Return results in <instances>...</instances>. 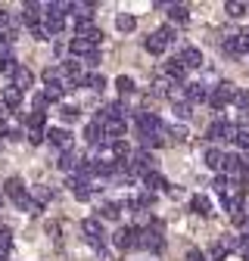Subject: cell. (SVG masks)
<instances>
[{
	"mask_svg": "<svg viewBox=\"0 0 249 261\" xmlns=\"http://www.w3.org/2000/svg\"><path fill=\"white\" fill-rule=\"evenodd\" d=\"M234 93H237V84H231V81H218L212 90H209V106L215 109V112H221L228 103H234Z\"/></svg>",
	"mask_w": 249,
	"mask_h": 261,
	"instance_id": "1",
	"label": "cell"
},
{
	"mask_svg": "<svg viewBox=\"0 0 249 261\" xmlns=\"http://www.w3.org/2000/svg\"><path fill=\"white\" fill-rule=\"evenodd\" d=\"M171 41H175V28H171V25H162V28H156L153 35L143 41V47H146L153 56H159V53H165V50H168V44H171Z\"/></svg>",
	"mask_w": 249,
	"mask_h": 261,
	"instance_id": "2",
	"label": "cell"
},
{
	"mask_svg": "<svg viewBox=\"0 0 249 261\" xmlns=\"http://www.w3.org/2000/svg\"><path fill=\"white\" fill-rule=\"evenodd\" d=\"M81 230L87 233V243H90L93 249H100V252H103L106 233H103V224H100V218H84V221H81Z\"/></svg>",
	"mask_w": 249,
	"mask_h": 261,
	"instance_id": "3",
	"label": "cell"
},
{
	"mask_svg": "<svg viewBox=\"0 0 249 261\" xmlns=\"http://www.w3.org/2000/svg\"><path fill=\"white\" fill-rule=\"evenodd\" d=\"M134 249H143V252H162V249H165V240H162L159 230H137Z\"/></svg>",
	"mask_w": 249,
	"mask_h": 261,
	"instance_id": "4",
	"label": "cell"
},
{
	"mask_svg": "<svg viewBox=\"0 0 249 261\" xmlns=\"http://www.w3.org/2000/svg\"><path fill=\"white\" fill-rule=\"evenodd\" d=\"M112 243H115V249L128 252V249H134V243H137V230H134V227H118V230L112 233Z\"/></svg>",
	"mask_w": 249,
	"mask_h": 261,
	"instance_id": "5",
	"label": "cell"
},
{
	"mask_svg": "<svg viewBox=\"0 0 249 261\" xmlns=\"http://www.w3.org/2000/svg\"><path fill=\"white\" fill-rule=\"evenodd\" d=\"M47 140H50L56 149H62V152L72 149V134H69L66 127H50V130H47Z\"/></svg>",
	"mask_w": 249,
	"mask_h": 261,
	"instance_id": "6",
	"label": "cell"
},
{
	"mask_svg": "<svg viewBox=\"0 0 249 261\" xmlns=\"http://www.w3.org/2000/svg\"><path fill=\"white\" fill-rule=\"evenodd\" d=\"M78 165H81V155H78L75 149L62 152V155H59V162H56V168H59V171H66V174H75V171H78Z\"/></svg>",
	"mask_w": 249,
	"mask_h": 261,
	"instance_id": "7",
	"label": "cell"
},
{
	"mask_svg": "<svg viewBox=\"0 0 249 261\" xmlns=\"http://www.w3.org/2000/svg\"><path fill=\"white\" fill-rule=\"evenodd\" d=\"M178 59H181L184 69H203V53H200L196 47H184Z\"/></svg>",
	"mask_w": 249,
	"mask_h": 261,
	"instance_id": "8",
	"label": "cell"
},
{
	"mask_svg": "<svg viewBox=\"0 0 249 261\" xmlns=\"http://www.w3.org/2000/svg\"><path fill=\"white\" fill-rule=\"evenodd\" d=\"M209 90H212V87H206L203 81L187 84V103H190V106H193V103H206V100H209Z\"/></svg>",
	"mask_w": 249,
	"mask_h": 261,
	"instance_id": "9",
	"label": "cell"
},
{
	"mask_svg": "<svg viewBox=\"0 0 249 261\" xmlns=\"http://www.w3.org/2000/svg\"><path fill=\"white\" fill-rule=\"evenodd\" d=\"M69 190H72V196L78 202H87L90 196H93V190H90V184H84V180H78L75 174H69Z\"/></svg>",
	"mask_w": 249,
	"mask_h": 261,
	"instance_id": "10",
	"label": "cell"
},
{
	"mask_svg": "<svg viewBox=\"0 0 249 261\" xmlns=\"http://www.w3.org/2000/svg\"><path fill=\"white\" fill-rule=\"evenodd\" d=\"M184 75H187V69H184V65H181V59H178V56L165 62V78H168V81L181 84V81H184Z\"/></svg>",
	"mask_w": 249,
	"mask_h": 261,
	"instance_id": "11",
	"label": "cell"
},
{
	"mask_svg": "<svg viewBox=\"0 0 249 261\" xmlns=\"http://www.w3.org/2000/svg\"><path fill=\"white\" fill-rule=\"evenodd\" d=\"M140 180H143V187H146L150 193H156V190H165V187H168V180H165L159 171H146Z\"/></svg>",
	"mask_w": 249,
	"mask_h": 261,
	"instance_id": "12",
	"label": "cell"
},
{
	"mask_svg": "<svg viewBox=\"0 0 249 261\" xmlns=\"http://www.w3.org/2000/svg\"><path fill=\"white\" fill-rule=\"evenodd\" d=\"M168 19L175 25H187V22H190V10H187L184 4H168Z\"/></svg>",
	"mask_w": 249,
	"mask_h": 261,
	"instance_id": "13",
	"label": "cell"
},
{
	"mask_svg": "<svg viewBox=\"0 0 249 261\" xmlns=\"http://www.w3.org/2000/svg\"><path fill=\"white\" fill-rule=\"evenodd\" d=\"M31 84H35V75H31V69H22V65H19V72L13 75V87L22 93V90H28Z\"/></svg>",
	"mask_w": 249,
	"mask_h": 261,
	"instance_id": "14",
	"label": "cell"
},
{
	"mask_svg": "<svg viewBox=\"0 0 249 261\" xmlns=\"http://www.w3.org/2000/svg\"><path fill=\"white\" fill-rule=\"evenodd\" d=\"M19 19H22L28 28H31V25H38V22H41V4H25Z\"/></svg>",
	"mask_w": 249,
	"mask_h": 261,
	"instance_id": "15",
	"label": "cell"
},
{
	"mask_svg": "<svg viewBox=\"0 0 249 261\" xmlns=\"http://www.w3.org/2000/svg\"><path fill=\"white\" fill-rule=\"evenodd\" d=\"M69 50H72V56H81V59H84V56H90V53L97 50V47H93V44H87L84 38H78V35H75V38L69 41Z\"/></svg>",
	"mask_w": 249,
	"mask_h": 261,
	"instance_id": "16",
	"label": "cell"
},
{
	"mask_svg": "<svg viewBox=\"0 0 249 261\" xmlns=\"http://www.w3.org/2000/svg\"><path fill=\"white\" fill-rule=\"evenodd\" d=\"M190 208H193L200 218H209V215H212V199H209V196H193V199H190Z\"/></svg>",
	"mask_w": 249,
	"mask_h": 261,
	"instance_id": "17",
	"label": "cell"
},
{
	"mask_svg": "<svg viewBox=\"0 0 249 261\" xmlns=\"http://www.w3.org/2000/svg\"><path fill=\"white\" fill-rule=\"evenodd\" d=\"M13 205H16V208H22V212H28V215H41V205L31 199L28 193H22L19 199H13Z\"/></svg>",
	"mask_w": 249,
	"mask_h": 261,
	"instance_id": "18",
	"label": "cell"
},
{
	"mask_svg": "<svg viewBox=\"0 0 249 261\" xmlns=\"http://www.w3.org/2000/svg\"><path fill=\"white\" fill-rule=\"evenodd\" d=\"M221 162H225V152L221 149H206V168H212V171H221Z\"/></svg>",
	"mask_w": 249,
	"mask_h": 261,
	"instance_id": "19",
	"label": "cell"
},
{
	"mask_svg": "<svg viewBox=\"0 0 249 261\" xmlns=\"http://www.w3.org/2000/svg\"><path fill=\"white\" fill-rule=\"evenodd\" d=\"M4 193L10 196V199H19V196L25 193V184H22V177H10V180L4 184Z\"/></svg>",
	"mask_w": 249,
	"mask_h": 261,
	"instance_id": "20",
	"label": "cell"
},
{
	"mask_svg": "<svg viewBox=\"0 0 249 261\" xmlns=\"http://www.w3.org/2000/svg\"><path fill=\"white\" fill-rule=\"evenodd\" d=\"M115 28L128 35V31H134V28H137V19H134L131 13H118V16H115Z\"/></svg>",
	"mask_w": 249,
	"mask_h": 261,
	"instance_id": "21",
	"label": "cell"
},
{
	"mask_svg": "<svg viewBox=\"0 0 249 261\" xmlns=\"http://www.w3.org/2000/svg\"><path fill=\"white\" fill-rule=\"evenodd\" d=\"M225 13H228L231 19H240V16L249 13V4H243V0H231V4H225Z\"/></svg>",
	"mask_w": 249,
	"mask_h": 261,
	"instance_id": "22",
	"label": "cell"
},
{
	"mask_svg": "<svg viewBox=\"0 0 249 261\" xmlns=\"http://www.w3.org/2000/svg\"><path fill=\"white\" fill-rule=\"evenodd\" d=\"M165 140H171V143H184V140H187V127H184V124H171V127H165Z\"/></svg>",
	"mask_w": 249,
	"mask_h": 261,
	"instance_id": "23",
	"label": "cell"
},
{
	"mask_svg": "<svg viewBox=\"0 0 249 261\" xmlns=\"http://www.w3.org/2000/svg\"><path fill=\"white\" fill-rule=\"evenodd\" d=\"M171 84H175V81H168L165 75H159V78H156V81H153V87H150V93H153V96H168V87H171Z\"/></svg>",
	"mask_w": 249,
	"mask_h": 261,
	"instance_id": "24",
	"label": "cell"
},
{
	"mask_svg": "<svg viewBox=\"0 0 249 261\" xmlns=\"http://www.w3.org/2000/svg\"><path fill=\"white\" fill-rule=\"evenodd\" d=\"M41 25L47 28V35L53 38V35H59V31L66 28V19H56V16H50V19H41Z\"/></svg>",
	"mask_w": 249,
	"mask_h": 261,
	"instance_id": "25",
	"label": "cell"
},
{
	"mask_svg": "<svg viewBox=\"0 0 249 261\" xmlns=\"http://www.w3.org/2000/svg\"><path fill=\"white\" fill-rule=\"evenodd\" d=\"M221 50H225V56H243V53H240V41H237V35H228V38L221 41Z\"/></svg>",
	"mask_w": 249,
	"mask_h": 261,
	"instance_id": "26",
	"label": "cell"
},
{
	"mask_svg": "<svg viewBox=\"0 0 249 261\" xmlns=\"http://www.w3.org/2000/svg\"><path fill=\"white\" fill-rule=\"evenodd\" d=\"M31 199H35V202L44 208V205L53 199V190H50V187H35V193H31Z\"/></svg>",
	"mask_w": 249,
	"mask_h": 261,
	"instance_id": "27",
	"label": "cell"
},
{
	"mask_svg": "<svg viewBox=\"0 0 249 261\" xmlns=\"http://www.w3.org/2000/svg\"><path fill=\"white\" fill-rule=\"evenodd\" d=\"M206 140H225V121H221V118L209 124V130H206Z\"/></svg>",
	"mask_w": 249,
	"mask_h": 261,
	"instance_id": "28",
	"label": "cell"
},
{
	"mask_svg": "<svg viewBox=\"0 0 249 261\" xmlns=\"http://www.w3.org/2000/svg\"><path fill=\"white\" fill-rule=\"evenodd\" d=\"M84 87H90V90H106V78L97 75V72H90V75H84Z\"/></svg>",
	"mask_w": 249,
	"mask_h": 261,
	"instance_id": "29",
	"label": "cell"
},
{
	"mask_svg": "<svg viewBox=\"0 0 249 261\" xmlns=\"http://www.w3.org/2000/svg\"><path fill=\"white\" fill-rule=\"evenodd\" d=\"M4 103H7V109H19V103H22V93H19L16 87H7V90H4Z\"/></svg>",
	"mask_w": 249,
	"mask_h": 261,
	"instance_id": "30",
	"label": "cell"
},
{
	"mask_svg": "<svg viewBox=\"0 0 249 261\" xmlns=\"http://www.w3.org/2000/svg\"><path fill=\"white\" fill-rule=\"evenodd\" d=\"M115 87H118V93H121V96H128V93H134V78L118 75V78H115Z\"/></svg>",
	"mask_w": 249,
	"mask_h": 261,
	"instance_id": "31",
	"label": "cell"
},
{
	"mask_svg": "<svg viewBox=\"0 0 249 261\" xmlns=\"http://www.w3.org/2000/svg\"><path fill=\"white\" fill-rule=\"evenodd\" d=\"M41 78H44V84H47V87H50V84H59V81H62L59 65H50V69H44V75H41Z\"/></svg>",
	"mask_w": 249,
	"mask_h": 261,
	"instance_id": "32",
	"label": "cell"
},
{
	"mask_svg": "<svg viewBox=\"0 0 249 261\" xmlns=\"http://www.w3.org/2000/svg\"><path fill=\"white\" fill-rule=\"evenodd\" d=\"M100 215H103L106 221H115V218L121 215V208H118V202H103V205H100Z\"/></svg>",
	"mask_w": 249,
	"mask_h": 261,
	"instance_id": "33",
	"label": "cell"
},
{
	"mask_svg": "<svg viewBox=\"0 0 249 261\" xmlns=\"http://www.w3.org/2000/svg\"><path fill=\"white\" fill-rule=\"evenodd\" d=\"M209 258H212V261H225V258H228V249L221 246V240L209 246Z\"/></svg>",
	"mask_w": 249,
	"mask_h": 261,
	"instance_id": "34",
	"label": "cell"
},
{
	"mask_svg": "<svg viewBox=\"0 0 249 261\" xmlns=\"http://www.w3.org/2000/svg\"><path fill=\"white\" fill-rule=\"evenodd\" d=\"M41 93L47 96V103H59V100H62V87H59V84H50V87H44Z\"/></svg>",
	"mask_w": 249,
	"mask_h": 261,
	"instance_id": "35",
	"label": "cell"
},
{
	"mask_svg": "<svg viewBox=\"0 0 249 261\" xmlns=\"http://www.w3.org/2000/svg\"><path fill=\"white\" fill-rule=\"evenodd\" d=\"M59 115H62V121H66V124H72V121H78L81 109H78V106H62V109H59Z\"/></svg>",
	"mask_w": 249,
	"mask_h": 261,
	"instance_id": "36",
	"label": "cell"
},
{
	"mask_svg": "<svg viewBox=\"0 0 249 261\" xmlns=\"http://www.w3.org/2000/svg\"><path fill=\"white\" fill-rule=\"evenodd\" d=\"M175 115H178L181 121H187V118L193 115V106H190V103H175Z\"/></svg>",
	"mask_w": 249,
	"mask_h": 261,
	"instance_id": "37",
	"label": "cell"
},
{
	"mask_svg": "<svg viewBox=\"0 0 249 261\" xmlns=\"http://www.w3.org/2000/svg\"><path fill=\"white\" fill-rule=\"evenodd\" d=\"M234 143H237V146H240L243 152H249V130H246V127H240V130H237V137H234Z\"/></svg>",
	"mask_w": 249,
	"mask_h": 261,
	"instance_id": "38",
	"label": "cell"
},
{
	"mask_svg": "<svg viewBox=\"0 0 249 261\" xmlns=\"http://www.w3.org/2000/svg\"><path fill=\"white\" fill-rule=\"evenodd\" d=\"M228 187H231V180H228V177H215V184H212V190L221 196V199L228 196Z\"/></svg>",
	"mask_w": 249,
	"mask_h": 261,
	"instance_id": "39",
	"label": "cell"
},
{
	"mask_svg": "<svg viewBox=\"0 0 249 261\" xmlns=\"http://www.w3.org/2000/svg\"><path fill=\"white\" fill-rule=\"evenodd\" d=\"M240 243H243V240H240V237H234V233H228V237L221 240V246H225L228 252H240Z\"/></svg>",
	"mask_w": 249,
	"mask_h": 261,
	"instance_id": "40",
	"label": "cell"
},
{
	"mask_svg": "<svg viewBox=\"0 0 249 261\" xmlns=\"http://www.w3.org/2000/svg\"><path fill=\"white\" fill-rule=\"evenodd\" d=\"M234 103H237V106H240V109H243V112H249V93H246V90H240V87H237V93H234Z\"/></svg>",
	"mask_w": 249,
	"mask_h": 261,
	"instance_id": "41",
	"label": "cell"
},
{
	"mask_svg": "<svg viewBox=\"0 0 249 261\" xmlns=\"http://www.w3.org/2000/svg\"><path fill=\"white\" fill-rule=\"evenodd\" d=\"M47 106H50V103H47V96L38 90V93H35V100H31V109H35V112H44Z\"/></svg>",
	"mask_w": 249,
	"mask_h": 261,
	"instance_id": "42",
	"label": "cell"
},
{
	"mask_svg": "<svg viewBox=\"0 0 249 261\" xmlns=\"http://www.w3.org/2000/svg\"><path fill=\"white\" fill-rule=\"evenodd\" d=\"M28 31H31V38H35V41H47V38H50V35H47V28H44L41 22H38V25H31Z\"/></svg>",
	"mask_w": 249,
	"mask_h": 261,
	"instance_id": "43",
	"label": "cell"
},
{
	"mask_svg": "<svg viewBox=\"0 0 249 261\" xmlns=\"http://www.w3.org/2000/svg\"><path fill=\"white\" fill-rule=\"evenodd\" d=\"M0 72H4L7 78H13V75L19 72V62H16V59H10V62H0Z\"/></svg>",
	"mask_w": 249,
	"mask_h": 261,
	"instance_id": "44",
	"label": "cell"
},
{
	"mask_svg": "<svg viewBox=\"0 0 249 261\" xmlns=\"http://www.w3.org/2000/svg\"><path fill=\"white\" fill-rule=\"evenodd\" d=\"M13 59V47L4 41V35H0V62H10Z\"/></svg>",
	"mask_w": 249,
	"mask_h": 261,
	"instance_id": "45",
	"label": "cell"
},
{
	"mask_svg": "<svg viewBox=\"0 0 249 261\" xmlns=\"http://www.w3.org/2000/svg\"><path fill=\"white\" fill-rule=\"evenodd\" d=\"M28 140L35 143V146H38V143H44V140H47V130H28Z\"/></svg>",
	"mask_w": 249,
	"mask_h": 261,
	"instance_id": "46",
	"label": "cell"
},
{
	"mask_svg": "<svg viewBox=\"0 0 249 261\" xmlns=\"http://www.w3.org/2000/svg\"><path fill=\"white\" fill-rule=\"evenodd\" d=\"M84 65H90V69H93V65H100V50H93L90 56H84Z\"/></svg>",
	"mask_w": 249,
	"mask_h": 261,
	"instance_id": "47",
	"label": "cell"
},
{
	"mask_svg": "<svg viewBox=\"0 0 249 261\" xmlns=\"http://www.w3.org/2000/svg\"><path fill=\"white\" fill-rule=\"evenodd\" d=\"M243 180H246V184H249V168H246V171H243Z\"/></svg>",
	"mask_w": 249,
	"mask_h": 261,
	"instance_id": "48",
	"label": "cell"
}]
</instances>
